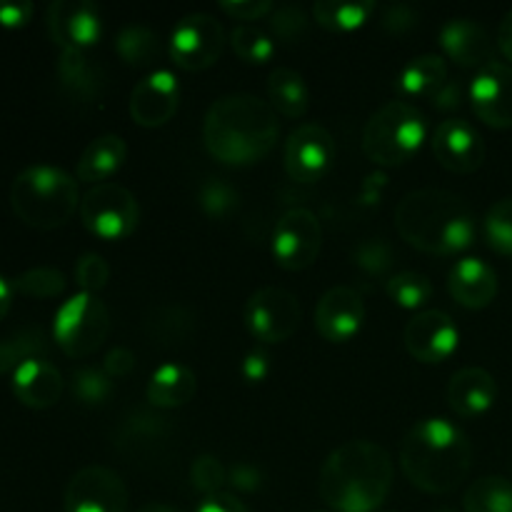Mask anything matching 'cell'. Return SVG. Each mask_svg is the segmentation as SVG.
I'll use <instances>...</instances> for the list:
<instances>
[{
  "mask_svg": "<svg viewBox=\"0 0 512 512\" xmlns=\"http://www.w3.org/2000/svg\"><path fill=\"white\" fill-rule=\"evenodd\" d=\"M445 80H448V68L440 55H418L400 70L398 90L408 98H420V95L433 98V93Z\"/></svg>",
  "mask_w": 512,
  "mask_h": 512,
  "instance_id": "obj_29",
  "label": "cell"
},
{
  "mask_svg": "<svg viewBox=\"0 0 512 512\" xmlns=\"http://www.w3.org/2000/svg\"><path fill=\"white\" fill-rule=\"evenodd\" d=\"M445 55L463 68H485L493 63V40L480 23L470 18H453L440 30Z\"/></svg>",
  "mask_w": 512,
  "mask_h": 512,
  "instance_id": "obj_20",
  "label": "cell"
},
{
  "mask_svg": "<svg viewBox=\"0 0 512 512\" xmlns=\"http://www.w3.org/2000/svg\"><path fill=\"white\" fill-rule=\"evenodd\" d=\"M220 8L235 20H263L270 18L275 5L270 0H225L220 3Z\"/></svg>",
  "mask_w": 512,
  "mask_h": 512,
  "instance_id": "obj_45",
  "label": "cell"
},
{
  "mask_svg": "<svg viewBox=\"0 0 512 512\" xmlns=\"http://www.w3.org/2000/svg\"><path fill=\"white\" fill-rule=\"evenodd\" d=\"M78 180L53 165H30L10 185V208L35 230H55L80 208Z\"/></svg>",
  "mask_w": 512,
  "mask_h": 512,
  "instance_id": "obj_5",
  "label": "cell"
},
{
  "mask_svg": "<svg viewBox=\"0 0 512 512\" xmlns=\"http://www.w3.org/2000/svg\"><path fill=\"white\" fill-rule=\"evenodd\" d=\"M75 280L80 285V293L98 295L110 280V268L103 255L85 253L75 265Z\"/></svg>",
  "mask_w": 512,
  "mask_h": 512,
  "instance_id": "obj_43",
  "label": "cell"
},
{
  "mask_svg": "<svg viewBox=\"0 0 512 512\" xmlns=\"http://www.w3.org/2000/svg\"><path fill=\"white\" fill-rule=\"evenodd\" d=\"M190 480H193L195 490L210 498V495L223 493V488L228 485V470L213 455H200L190 465Z\"/></svg>",
  "mask_w": 512,
  "mask_h": 512,
  "instance_id": "obj_41",
  "label": "cell"
},
{
  "mask_svg": "<svg viewBox=\"0 0 512 512\" xmlns=\"http://www.w3.org/2000/svg\"><path fill=\"white\" fill-rule=\"evenodd\" d=\"M433 155L450 173H475L485 163V140L468 120H443L433 135Z\"/></svg>",
  "mask_w": 512,
  "mask_h": 512,
  "instance_id": "obj_17",
  "label": "cell"
},
{
  "mask_svg": "<svg viewBox=\"0 0 512 512\" xmlns=\"http://www.w3.org/2000/svg\"><path fill=\"white\" fill-rule=\"evenodd\" d=\"M268 98L275 113L303 118L310 108V93L303 75L290 68H275L268 78Z\"/></svg>",
  "mask_w": 512,
  "mask_h": 512,
  "instance_id": "obj_27",
  "label": "cell"
},
{
  "mask_svg": "<svg viewBox=\"0 0 512 512\" xmlns=\"http://www.w3.org/2000/svg\"><path fill=\"white\" fill-rule=\"evenodd\" d=\"M405 348L420 363H445L460 345V330L443 310H423L405 325Z\"/></svg>",
  "mask_w": 512,
  "mask_h": 512,
  "instance_id": "obj_14",
  "label": "cell"
},
{
  "mask_svg": "<svg viewBox=\"0 0 512 512\" xmlns=\"http://www.w3.org/2000/svg\"><path fill=\"white\" fill-rule=\"evenodd\" d=\"M240 373L248 383H263L270 373V363H268V355L263 350H253V353L245 355L243 365H240Z\"/></svg>",
  "mask_w": 512,
  "mask_h": 512,
  "instance_id": "obj_50",
  "label": "cell"
},
{
  "mask_svg": "<svg viewBox=\"0 0 512 512\" xmlns=\"http://www.w3.org/2000/svg\"><path fill=\"white\" fill-rule=\"evenodd\" d=\"M70 390H73V398L78 403L88 405V408H100L113 395V380L108 378V373L103 368L85 365V368H78L73 373Z\"/></svg>",
  "mask_w": 512,
  "mask_h": 512,
  "instance_id": "obj_35",
  "label": "cell"
},
{
  "mask_svg": "<svg viewBox=\"0 0 512 512\" xmlns=\"http://www.w3.org/2000/svg\"><path fill=\"white\" fill-rule=\"evenodd\" d=\"M375 13V3L368 0H320L313 5V18L318 20L320 28L330 33H350L368 23L370 15Z\"/></svg>",
  "mask_w": 512,
  "mask_h": 512,
  "instance_id": "obj_30",
  "label": "cell"
},
{
  "mask_svg": "<svg viewBox=\"0 0 512 512\" xmlns=\"http://www.w3.org/2000/svg\"><path fill=\"white\" fill-rule=\"evenodd\" d=\"M485 240L500 255H512V198H503L490 205L485 215Z\"/></svg>",
  "mask_w": 512,
  "mask_h": 512,
  "instance_id": "obj_39",
  "label": "cell"
},
{
  "mask_svg": "<svg viewBox=\"0 0 512 512\" xmlns=\"http://www.w3.org/2000/svg\"><path fill=\"white\" fill-rule=\"evenodd\" d=\"M365 320L363 298L355 288L335 285L315 308V328L328 343H348L360 333Z\"/></svg>",
  "mask_w": 512,
  "mask_h": 512,
  "instance_id": "obj_19",
  "label": "cell"
},
{
  "mask_svg": "<svg viewBox=\"0 0 512 512\" xmlns=\"http://www.w3.org/2000/svg\"><path fill=\"white\" fill-rule=\"evenodd\" d=\"M33 15V3L28 0H0V25L23 28Z\"/></svg>",
  "mask_w": 512,
  "mask_h": 512,
  "instance_id": "obj_47",
  "label": "cell"
},
{
  "mask_svg": "<svg viewBox=\"0 0 512 512\" xmlns=\"http://www.w3.org/2000/svg\"><path fill=\"white\" fill-rule=\"evenodd\" d=\"M225 50V30L213 15L208 13H190L173 28L168 43V55L178 68L195 73L205 70Z\"/></svg>",
  "mask_w": 512,
  "mask_h": 512,
  "instance_id": "obj_9",
  "label": "cell"
},
{
  "mask_svg": "<svg viewBox=\"0 0 512 512\" xmlns=\"http://www.w3.org/2000/svg\"><path fill=\"white\" fill-rule=\"evenodd\" d=\"M400 465L415 488L445 495L468 478L473 448L458 425L445 418H425L418 420L405 435Z\"/></svg>",
  "mask_w": 512,
  "mask_h": 512,
  "instance_id": "obj_3",
  "label": "cell"
},
{
  "mask_svg": "<svg viewBox=\"0 0 512 512\" xmlns=\"http://www.w3.org/2000/svg\"><path fill=\"white\" fill-rule=\"evenodd\" d=\"M110 333V313L98 295L78 293L65 300L53 320V338L70 358H88Z\"/></svg>",
  "mask_w": 512,
  "mask_h": 512,
  "instance_id": "obj_7",
  "label": "cell"
},
{
  "mask_svg": "<svg viewBox=\"0 0 512 512\" xmlns=\"http://www.w3.org/2000/svg\"><path fill=\"white\" fill-rule=\"evenodd\" d=\"M450 295L455 298V303H460L463 308L470 310H483L498 295V275L490 268L485 260L480 258H463L453 265L448 278Z\"/></svg>",
  "mask_w": 512,
  "mask_h": 512,
  "instance_id": "obj_21",
  "label": "cell"
},
{
  "mask_svg": "<svg viewBox=\"0 0 512 512\" xmlns=\"http://www.w3.org/2000/svg\"><path fill=\"white\" fill-rule=\"evenodd\" d=\"M170 433L168 420L160 418L153 413H133L130 418H125V423L118 430V448L128 455L145 453V450L158 448V443H163Z\"/></svg>",
  "mask_w": 512,
  "mask_h": 512,
  "instance_id": "obj_28",
  "label": "cell"
},
{
  "mask_svg": "<svg viewBox=\"0 0 512 512\" xmlns=\"http://www.w3.org/2000/svg\"><path fill=\"white\" fill-rule=\"evenodd\" d=\"M385 290H388L390 300L405 310L423 308L430 300V295H433L430 280L425 278L423 273H415V270H403V273L393 275V278L385 283Z\"/></svg>",
  "mask_w": 512,
  "mask_h": 512,
  "instance_id": "obj_34",
  "label": "cell"
},
{
  "mask_svg": "<svg viewBox=\"0 0 512 512\" xmlns=\"http://www.w3.org/2000/svg\"><path fill=\"white\" fill-rule=\"evenodd\" d=\"M430 100L440 110H458L463 105V88H460L458 80H445Z\"/></svg>",
  "mask_w": 512,
  "mask_h": 512,
  "instance_id": "obj_51",
  "label": "cell"
},
{
  "mask_svg": "<svg viewBox=\"0 0 512 512\" xmlns=\"http://www.w3.org/2000/svg\"><path fill=\"white\" fill-rule=\"evenodd\" d=\"M138 512H180V510L170 508V505H163V503H150V505H143Z\"/></svg>",
  "mask_w": 512,
  "mask_h": 512,
  "instance_id": "obj_55",
  "label": "cell"
},
{
  "mask_svg": "<svg viewBox=\"0 0 512 512\" xmlns=\"http://www.w3.org/2000/svg\"><path fill=\"white\" fill-rule=\"evenodd\" d=\"M228 485L240 493H255L263 485V473L250 463H238L228 470Z\"/></svg>",
  "mask_w": 512,
  "mask_h": 512,
  "instance_id": "obj_46",
  "label": "cell"
},
{
  "mask_svg": "<svg viewBox=\"0 0 512 512\" xmlns=\"http://www.w3.org/2000/svg\"><path fill=\"white\" fill-rule=\"evenodd\" d=\"M80 220L100 240H123L138 228L140 205L128 188L103 183L90 188L80 200Z\"/></svg>",
  "mask_w": 512,
  "mask_h": 512,
  "instance_id": "obj_8",
  "label": "cell"
},
{
  "mask_svg": "<svg viewBox=\"0 0 512 512\" xmlns=\"http://www.w3.org/2000/svg\"><path fill=\"white\" fill-rule=\"evenodd\" d=\"M115 53L130 65V68H148V65L158 63L163 55V43L155 30L145 28V25H125L115 38Z\"/></svg>",
  "mask_w": 512,
  "mask_h": 512,
  "instance_id": "obj_31",
  "label": "cell"
},
{
  "mask_svg": "<svg viewBox=\"0 0 512 512\" xmlns=\"http://www.w3.org/2000/svg\"><path fill=\"white\" fill-rule=\"evenodd\" d=\"M393 475V458L383 445L350 440L323 463L318 493L335 512H375L388 500Z\"/></svg>",
  "mask_w": 512,
  "mask_h": 512,
  "instance_id": "obj_2",
  "label": "cell"
},
{
  "mask_svg": "<svg viewBox=\"0 0 512 512\" xmlns=\"http://www.w3.org/2000/svg\"><path fill=\"white\" fill-rule=\"evenodd\" d=\"M283 160L295 183H315L328 173L335 160L333 135L318 123L298 125L285 143Z\"/></svg>",
  "mask_w": 512,
  "mask_h": 512,
  "instance_id": "obj_13",
  "label": "cell"
},
{
  "mask_svg": "<svg viewBox=\"0 0 512 512\" xmlns=\"http://www.w3.org/2000/svg\"><path fill=\"white\" fill-rule=\"evenodd\" d=\"M400 238L430 255H458L475 240V220L463 198L438 188L413 190L395 208Z\"/></svg>",
  "mask_w": 512,
  "mask_h": 512,
  "instance_id": "obj_4",
  "label": "cell"
},
{
  "mask_svg": "<svg viewBox=\"0 0 512 512\" xmlns=\"http://www.w3.org/2000/svg\"><path fill=\"white\" fill-rule=\"evenodd\" d=\"M148 325L155 328L150 330L153 338H163L160 343H175V340L180 343L190 333V328H193V318L183 308H175L173 305V308H160L155 320H148Z\"/></svg>",
  "mask_w": 512,
  "mask_h": 512,
  "instance_id": "obj_42",
  "label": "cell"
},
{
  "mask_svg": "<svg viewBox=\"0 0 512 512\" xmlns=\"http://www.w3.org/2000/svg\"><path fill=\"white\" fill-rule=\"evenodd\" d=\"M135 368V353L128 348H113L103 360V370L108 373V378H125V375L133 373Z\"/></svg>",
  "mask_w": 512,
  "mask_h": 512,
  "instance_id": "obj_48",
  "label": "cell"
},
{
  "mask_svg": "<svg viewBox=\"0 0 512 512\" xmlns=\"http://www.w3.org/2000/svg\"><path fill=\"white\" fill-rule=\"evenodd\" d=\"M355 265L363 268L370 275H383L393 265V253L385 240H365L363 245L355 248Z\"/></svg>",
  "mask_w": 512,
  "mask_h": 512,
  "instance_id": "obj_44",
  "label": "cell"
},
{
  "mask_svg": "<svg viewBox=\"0 0 512 512\" xmlns=\"http://www.w3.org/2000/svg\"><path fill=\"white\" fill-rule=\"evenodd\" d=\"M300 318L303 310L298 298L290 290L275 285L260 288L245 303V325L260 343H285L300 328Z\"/></svg>",
  "mask_w": 512,
  "mask_h": 512,
  "instance_id": "obj_10",
  "label": "cell"
},
{
  "mask_svg": "<svg viewBox=\"0 0 512 512\" xmlns=\"http://www.w3.org/2000/svg\"><path fill=\"white\" fill-rule=\"evenodd\" d=\"M270 30L285 43H300L308 35V13L300 5H278L270 13Z\"/></svg>",
  "mask_w": 512,
  "mask_h": 512,
  "instance_id": "obj_40",
  "label": "cell"
},
{
  "mask_svg": "<svg viewBox=\"0 0 512 512\" xmlns=\"http://www.w3.org/2000/svg\"><path fill=\"white\" fill-rule=\"evenodd\" d=\"M125 158H128V145H125V140L115 133H105L100 138H95L83 150V155L78 160V168H75V178L80 183L103 185L123 168Z\"/></svg>",
  "mask_w": 512,
  "mask_h": 512,
  "instance_id": "obj_25",
  "label": "cell"
},
{
  "mask_svg": "<svg viewBox=\"0 0 512 512\" xmlns=\"http://www.w3.org/2000/svg\"><path fill=\"white\" fill-rule=\"evenodd\" d=\"M128 488L115 470L88 465L65 488V512H125Z\"/></svg>",
  "mask_w": 512,
  "mask_h": 512,
  "instance_id": "obj_12",
  "label": "cell"
},
{
  "mask_svg": "<svg viewBox=\"0 0 512 512\" xmlns=\"http://www.w3.org/2000/svg\"><path fill=\"white\" fill-rule=\"evenodd\" d=\"M198 203L210 218H228L240 208V193L223 178H208L198 190Z\"/></svg>",
  "mask_w": 512,
  "mask_h": 512,
  "instance_id": "obj_38",
  "label": "cell"
},
{
  "mask_svg": "<svg viewBox=\"0 0 512 512\" xmlns=\"http://www.w3.org/2000/svg\"><path fill=\"white\" fill-rule=\"evenodd\" d=\"M428 120L408 100H390L375 110L363 128V150L373 163L395 168L423 148Z\"/></svg>",
  "mask_w": 512,
  "mask_h": 512,
  "instance_id": "obj_6",
  "label": "cell"
},
{
  "mask_svg": "<svg viewBox=\"0 0 512 512\" xmlns=\"http://www.w3.org/2000/svg\"><path fill=\"white\" fill-rule=\"evenodd\" d=\"M230 45H233L235 55L250 65L268 63L275 53L273 40L255 25H235L233 33H230Z\"/></svg>",
  "mask_w": 512,
  "mask_h": 512,
  "instance_id": "obj_37",
  "label": "cell"
},
{
  "mask_svg": "<svg viewBox=\"0 0 512 512\" xmlns=\"http://www.w3.org/2000/svg\"><path fill=\"white\" fill-rule=\"evenodd\" d=\"M48 338L40 328H23L0 340V375H13L28 360H45Z\"/></svg>",
  "mask_w": 512,
  "mask_h": 512,
  "instance_id": "obj_32",
  "label": "cell"
},
{
  "mask_svg": "<svg viewBox=\"0 0 512 512\" xmlns=\"http://www.w3.org/2000/svg\"><path fill=\"white\" fill-rule=\"evenodd\" d=\"M13 290L33 300H53L65 293V275L55 268H30L13 280Z\"/></svg>",
  "mask_w": 512,
  "mask_h": 512,
  "instance_id": "obj_36",
  "label": "cell"
},
{
  "mask_svg": "<svg viewBox=\"0 0 512 512\" xmlns=\"http://www.w3.org/2000/svg\"><path fill=\"white\" fill-rule=\"evenodd\" d=\"M415 23H418V15H415V10L410 5H390V8H385L383 25L390 33H405Z\"/></svg>",
  "mask_w": 512,
  "mask_h": 512,
  "instance_id": "obj_49",
  "label": "cell"
},
{
  "mask_svg": "<svg viewBox=\"0 0 512 512\" xmlns=\"http://www.w3.org/2000/svg\"><path fill=\"white\" fill-rule=\"evenodd\" d=\"M195 390H198V380H195L193 370L180 363H165L150 375L148 400L150 405L163 410L183 408L193 400Z\"/></svg>",
  "mask_w": 512,
  "mask_h": 512,
  "instance_id": "obj_26",
  "label": "cell"
},
{
  "mask_svg": "<svg viewBox=\"0 0 512 512\" xmlns=\"http://www.w3.org/2000/svg\"><path fill=\"white\" fill-rule=\"evenodd\" d=\"M13 395L23 405L35 410L53 408L63 395V375L48 360H28L13 373Z\"/></svg>",
  "mask_w": 512,
  "mask_h": 512,
  "instance_id": "obj_22",
  "label": "cell"
},
{
  "mask_svg": "<svg viewBox=\"0 0 512 512\" xmlns=\"http://www.w3.org/2000/svg\"><path fill=\"white\" fill-rule=\"evenodd\" d=\"M498 400V383L485 368H463L448 385V403L460 418H478Z\"/></svg>",
  "mask_w": 512,
  "mask_h": 512,
  "instance_id": "obj_23",
  "label": "cell"
},
{
  "mask_svg": "<svg viewBox=\"0 0 512 512\" xmlns=\"http://www.w3.org/2000/svg\"><path fill=\"white\" fill-rule=\"evenodd\" d=\"M180 105V83L170 70H153L130 93V118L143 128H160Z\"/></svg>",
  "mask_w": 512,
  "mask_h": 512,
  "instance_id": "obj_18",
  "label": "cell"
},
{
  "mask_svg": "<svg viewBox=\"0 0 512 512\" xmlns=\"http://www.w3.org/2000/svg\"><path fill=\"white\" fill-rule=\"evenodd\" d=\"M498 45H500V50H503L505 58L512 63V10H508V15H505L503 23H500Z\"/></svg>",
  "mask_w": 512,
  "mask_h": 512,
  "instance_id": "obj_53",
  "label": "cell"
},
{
  "mask_svg": "<svg viewBox=\"0 0 512 512\" xmlns=\"http://www.w3.org/2000/svg\"><path fill=\"white\" fill-rule=\"evenodd\" d=\"M280 135L278 113L258 95H223L203 120V143L225 165H253L270 155Z\"/></svg>",
  "mask_w": 512,
  "mask_h": 512,
  "instance_id": "obj_1",
  "label": "cell"
},
{
  "mask_svg": "<svg viewBox=\"0 0 512 512\" xmlns=\"http://www.w3.org/2000/svg\"><path fill=\"white\" fill-rule=\"evenodd\" d=\"M195 512H250V510L245 508L238 498H233V495L218 493V495H210V498H205Z\"/></svg>",
  "mask_w": 512,
  "mask_h": 512,
  "instance_id": "obj_52",
  "label": "cell"
},
{
  "mask_svg": "<svg viewBox=\"0 0 512 512\" xmlns=\"http://www.w3.org/2000/svg\"><path fill=\"white\" fill-rule=\"evenodd\" d=\"M465 512H512V483L503 475L475 480L463 498Z\"/></svg>",
  "mask_w": 512,
  "mask_h": 512,
  "instance_id": "obj_33",
  "label": "cell"
},
{
  "mask_svg": "<svg viewBox=\"0 0 512 512\" xmlns=\"http://www.w3.org/2000/svg\"><path fill=\"white\" fill-rule=\"evenodd\" d=\"M58 80L60 88L78 103L103 98L105 70L90 58L88 50H60Z\"/></svg>",
  "mask_w": 512,
  "mask_h": 512,
  "instance_id": "obj_24",
  "label": "cell"
},
{
  "mask_svg": "<svg viewBox=\"0 0 512 512\" xmlns=\"http://www.w3.org/2000/svg\"><path fill=\"white\" fill-rule=\"evenodd\" d=\"M48 33L60 50H88L103 33L100 8L90 0H55L48 8Z\"/></svg>",
  "mask_w": 512,
  "mask_h": 512,
  "instance_id": "obj_15",
  "label": "cell"
},
{
  "mask_svg": "<svg viewBox=\"0 0 512 512\" xmlns=\"http://www.w3.org/2000/svg\"><path fill=\"white\" fill-rule=\"evenodd\" d=\"M323 248V228L310 210L293 208L273 230V258L283 270L298 273L318 260Z\"/></svg>",
  "mask_w": 512,
  "mask_h": 512,
  "instance_id": "obj_11",
  "label": "cell"
},
{
  "mask_svg": "<svg viewBox=\"0 0 512 512\" xmlns=\"http://www.w3.org/2000/svg\"><path fill=\"white\" fill-rule=\"evenodd\" d=\"M470 103L475 115L490 128H512V68L505 63H488L470 83Z\"/></svg>",
  "mask_w": 512,
  "mask_h": 512,
  "instance_id": "obj_16",
  "label": "cell"
},
{
  "mask_svg": "<svg viewBox=\"0 0 512 512\" xmlns=\"http://www.w3.org/2000/svg\"><path fill=\"white\" fill-rule=\"evenodd\" d=\"M10 303H13V285H10L8 280L0 278V323H3V318L8 315Z\"/></svg>",
  "mask_w": 512,
  "mask_h": 512,
  "instance_id": "obj_54",
  "label": "cell"
}]
</instances>
